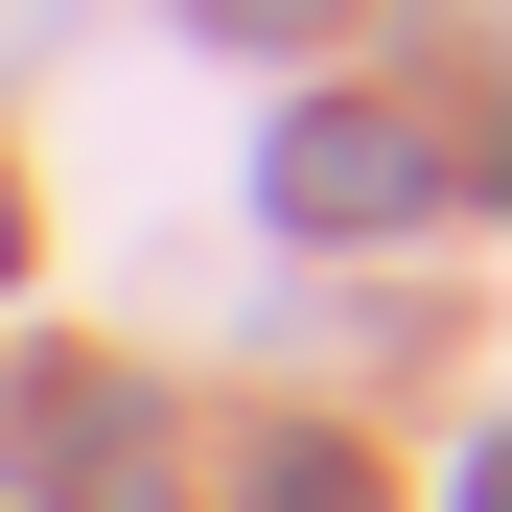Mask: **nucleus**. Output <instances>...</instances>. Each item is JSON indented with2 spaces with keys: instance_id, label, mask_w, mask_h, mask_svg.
<instances>
[{
  "instance_id": "obj_1",
  "label": "nucleus",
  "mask_w": 512,
  "mask_h": 512,
  "mask_svg": "<svg viewBox=\"0 0 512 512\" xmlns=\"http://www.w3.org/2000/svg\"><path fill=\"white\" fill-rule=\"evenodd\" d=\"M280 210H303V233H396V210H443V140H396V117H280Z\"/></svg>"
},
{
  "instance_id": "obj_2",
  "label": "nucleus",
  "mask_w": 512,
  "mask_h": 512,
  "mask_svg": "<svg viewBox=\"0 0 512 512\" xmlns=\"http://www.w3.org/2000/svg\"><path fill=\"white\" fill-rule=\"evenodd\" d=\"M256 512H373V466H350V443H280V466H256Z\"/></svg>"
},
{
  "instance_id": "obj_3",
  "label": "nucleus",
  "mask_w": 512,
  "mask_h": 512,
  "mask_svg": "<svg viewBox=\"0 0 512 512\" xmlns=\"http://www.w3.org/2000/svg\"><path fill=\"white\" fill-rule=\"evenodd\" d=\"M187 24H233V47H280V24H326V0H187Z\"/></svg>"
},
{
  "instance_id": "obj_4",
  "label": "nucleus",
  "mask_w": 512,
  "mask_h": 512,
  "mask_svg": "<svg viewBox=\"0 0 512 512\" xmlns=\"http://www.w3.org/2000/svg\"><path fill=\"white\" fill-rule=\"evenodd\" d=\"M0 256H24V210H0Z\"/></svg>"
}]
</instances>
